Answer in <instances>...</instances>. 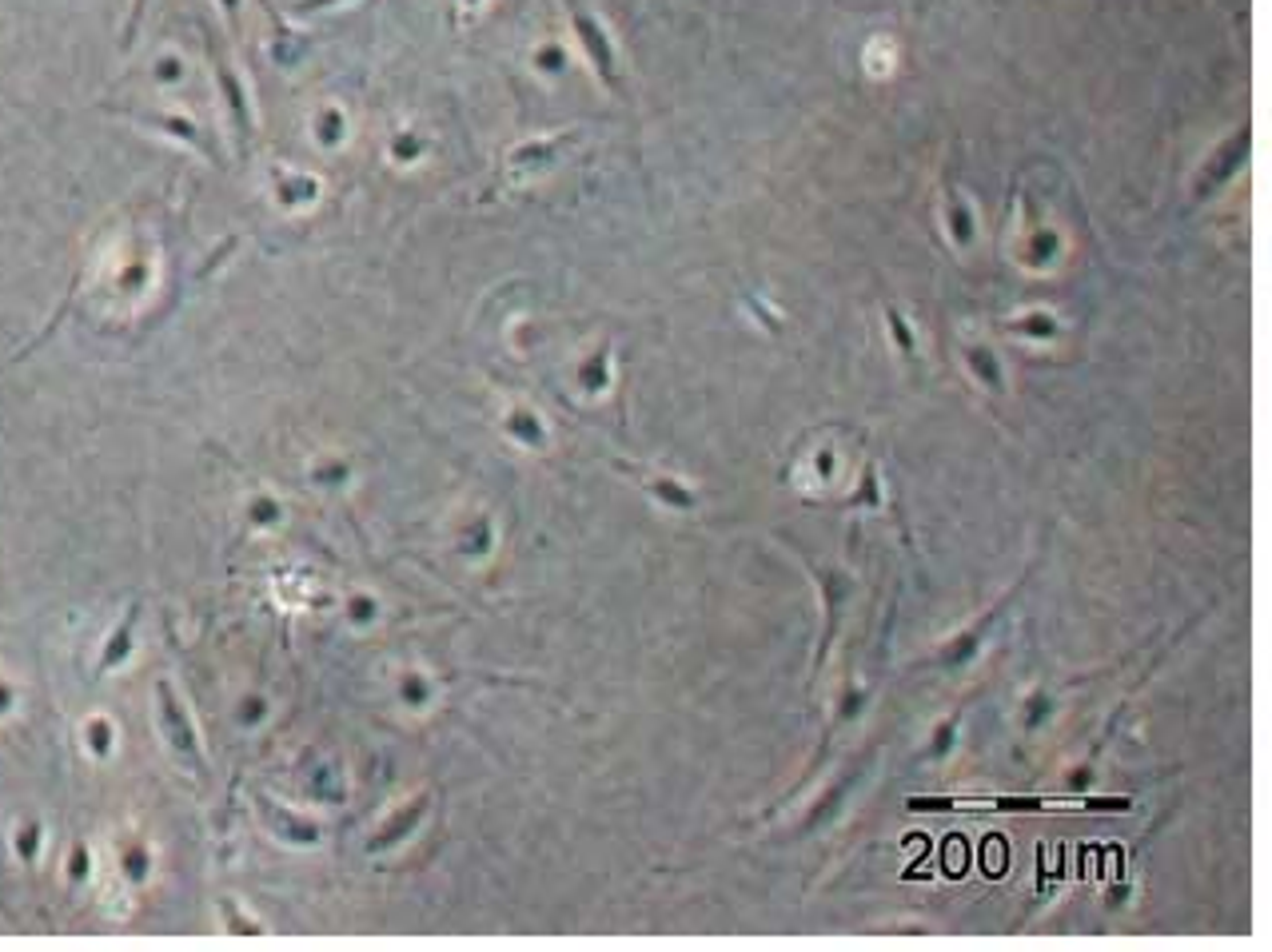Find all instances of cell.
<instances>
[{
    "mask_svg": "<svg viewBox=\"0 0 1272 952\" xmlns=\"http://www.w3.org/2000/svg\"><path fill=\"white\" fill-rule=\"evenodd\" d=\"M463 5H467V9H471V5H475V0H463Z\"/></svg>",
    "mask_w": 1272,
    "mask_h": 952,
    "instance_id": "obj_12",
    "label": "cell"
},
{
    "mask_svg": "<svg viewBox=\"0 0 1272 952\" xmlns=\"http://www.w3.org/2000/svg\"><path fill=\"white\" fill-rule=\"evenodd\" d=\"M567 17H571V25H575V33H579V41H583V48H587V56H591L595 72H599L607 84H615V80H619L615 52H611V41H607V33L599 29V21L579 5V0H567Z\"/></svg>",
    "mask_w": 1272,
    "mask_h": 952,
    "instance_id": "obj_2",
    "label": "cell"
},
{
    "mask_svg": "<svg viewBox=\"0 0 1272 952\" xmlns=\"http://www.w3.org/2000/svg\"><path fill=\"white\" fill-rule=\"evenodd\" d=\"M21 853H25V861L33 865V853H37V825H29V829H25V837H21Z\"/></svg>",
    "mask_w": 1272,
    "mask_h": 952,
    "instance_id": "obj_10",
    "label": "cell"
},
{
    "mask_svg": "<svg viewBox=\"0 0 1272 952\" xmlns=\"http://www.w3.org/2000/svg\"><path fill=\"white\" fill-rule=\"evenodd\" d=\"M890 332L898 335V343H902V351H914V343H910V332H906V324L898 320V315L890 311Z\"/></svg>",
    "mask_w": 1272,
    "mask_h": 952,
    "instance_id": "obj_9",
    "label": "cell"
},
{
    "mask_svg": "<svg viewBox=\"0 0 1272 952\" xmlns=\"http://www.w3.org/2000/svg\"><path fill=\"white\" fill-rule=\"evenodd\" d=\"M208 52H212V64H216L220 96H224V104H228V112H232V124H236V136H240V143H244V151H247V143H251V136H255V124H251V108H247L244 84H240V76L232 72L228 56L220 52V45H216V41H208Z\"/></svg>",
    "mask_w": 1272,
    "mask_h": 952,
    "instance_id": "obj_1",
    "label": "cell"
},
{
    "mask_svg": "<svg viewBox=\"0 0 1272 952\" xmlns=\"http://www.w3.org/2000/svg\"><path fill=\"white\" fill-rule=\"evenodd\" d=\"M136 120H140V124H156V128H164V132H172V136L188 140V143H192V147H200V151H212V143H204L188 120H176V116H136Z\"/></svg>",
    "mask_w": 1272,
    "mask_h": 952,
    "instance_id": "obj_5",
    "label": "cell"
},
{
    "mask_svg": "<svg viewBox=\"0 0 1272 952\" xmlns=\"http://www.w3.org/2000/svg\"><path fill=\"white\" fill-rule=\"evenodd\" d=\"M324 5H336V0H300L296 13H316V9H324Z\"/></svg>",
    "mask_w": 1272,
    "mask_h": 952,
    "instance_id": "obj_11",
    "label": "cell"
},
{
    "mask_svg": "<svg viewBox=\"0 0 1272 952\" xmlns=\"http://www.w3.org/2000/svg\"><path fill=\"white\" fill-rule=\"evenodd\" d=\"M145 9H148V0H132V13H128V25H124V37H120V48H124V52L136 45L140 21H145Z\"/></svg>",
    "mask_w": 1272,
    "mask_h": 952,
    "instance_id": "obj_7",
    "label": "cell"
},
{
    "mask_svg": "<svg viewBox=\"0 0 1272 952\" xmlns=\"http://www.w3.org/2000/svg\"><path fill=\"white\" fill-rule=\"evenodd\" d=\"M136 614H140V606H128V614H124V621H120V629L112 633V642H108V650H104V658H100V674H104L108 666H116V662H124V658H128V650H132V629H136Z\"/></svg>",
    "mask_w": 1272,
    "mask_h": 952,
    "instance_id": "obj_4",
    "label": "cell"
},
{
    "mask_svg": "<svg viewBox=\"0 0 1272 952\" xmlns=\"http://www.w3.org/2000/svg\"><path fill=\"white\" fill-rule=\"evenodd\" d=\"M156 694H160V710H164V725H168V733H172V745H176L184 757H192V765H200L196 729L188 725V717H184V710H180V702H176L172 686H168V682H160V686H156Z\"/></svg>",
    "mask_w": 1272,
    "mask_h": 952,
    "instance_id": "obj_3",
    "label": "cell"
},
{
    "mask_svg": "<svg viewBox=\"0 0 1272 952\" xmlns=\"http://www.w3.org/2000/svg\"><path fill=\"white\" fill-rule=\"evenodd\" d=\"M973 363L981 367V375H985L989 383H994V387H1002V375H998V367H994V359H985V351H973Z\"/></svg>",
    "mask_w": 1272,
    "mask_h": 952,
    "instance_id": "obj_8",
    "label": "cell"
},
{
    "mask_svg": "<svg viewBox=\"0 0 1272 952\" xmlns=\"http://www.w3.org/2000/svg\"><path fill=\"white\" fill-rule=\"evenodd\" d=\"M419 813H423V802H415V806L407 809V817H399V821H391V825L383 829V837H375V841H371V849H383V845H391L395 837H403V833H407V829H411V825L419 821Z\"/></svg>",
    "mask_w": 1272,
    "mask_h": 952,
    "instance_id": "obj_6",
    "label": "cell"
}]
</instances>
